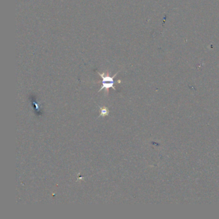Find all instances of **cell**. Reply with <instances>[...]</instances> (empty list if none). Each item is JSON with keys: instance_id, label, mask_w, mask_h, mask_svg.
Masks as SVG:
<instances>
[{"instance_id": "6da1fadb", "label": "cell", "mask_w": 219, "mask_h": 219, "mask_svg": "<svg viewBox=\"0 0 219 219\" xmlns=\"http://www.w3.org/2000/svg\"><path fill=\"white\" fill-rule=\"evenodd\" d=\"M119 72H117L115 75H114L112 77H110L109 75V74L106 75L104 73H100V72H97V73L100 76V77L102 78V81L100 82L101 83H103V82H116V81H114V78H115V77L117 75V74Z\"/></svg>"}, {"instance_id": "7a4b0ae2", "label": "cell", "mask_w": 219, "mask_h": 219, "mask_svg": "<svg viewBox=\"0 0 219 219\" xmlns=\"http://www.w3.org/2000/svg\"><path fill=\"white\" fill-rule=\"evenodd\" d=\"M100 108L101 109V114H100V116H104L108 115L109 111L106 107H100Z\"/></svg>"}]
</instances>
